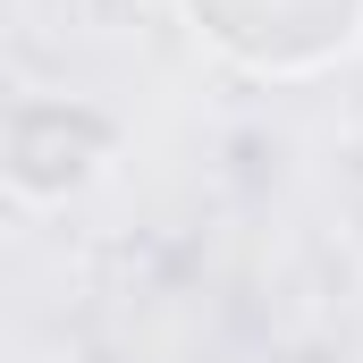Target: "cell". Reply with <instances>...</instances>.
Here are the masks:
<instances>
[{
    "mask_svg": "<svg viewBox=\"0 0 363 363\" xmlns=\"http://www.w3.org/2000/svg\"><path fill=\"white\" fill-rule=\"evenodd\" d=\"M186 17L245 77H321L363 43V0H186Z\"/></svg>",
    "mask_w": 363,
    "mask_h": 363,
    "instance_id": "6da1fadb",
    "label": "cell"
}]
</instances>
